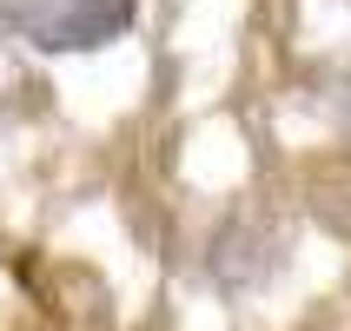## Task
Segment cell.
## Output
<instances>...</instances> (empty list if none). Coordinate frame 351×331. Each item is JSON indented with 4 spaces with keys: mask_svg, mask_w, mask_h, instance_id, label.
I'll list each match as a JSON object with an SVG mask.
<instances>
[{
    "mask_svg": "<svg viewBox=\"0 0 351 331\" xmlns=\"http://www.w3.org/2000/svg\"><path fill=\"white\" fill-rule=\"evenodd\" d=\"M139 0H0V27L34 53H93L133 27Z\"/></svg>",
    "mask_w": 351,
    "mask_h": 331,
    "instance_id": "1",
    "label": "cell"
},
{
    "mask_svg": "<svg viewBox=\"0 0 351 331\" xmlns=\"http://www.w3.org/2000/svg\"><path fill=\"white\" fill-rule=\"evenodd\" d=\"M278 265H285L278 238L265 232V225H252V219H232V225H219L213 258H206V272H213L219 292H258V285H265Z\"/></svg>",
    "mask_w": 351,
    "mask_h": 331,
    "instance_id": "2",
    "label": "cell"
}]
</instances>
